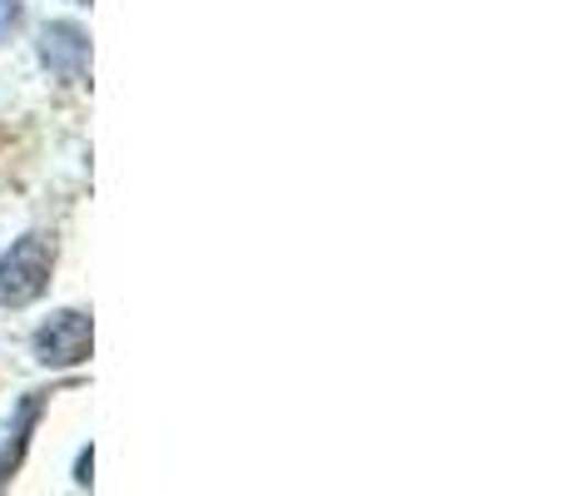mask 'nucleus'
Instances as JSON below:
<instances>
[{"label": "nucleus", "mask_w": 566, "mask_h": 496, "mask_svg": "<svg viewBox=\"0 0 566 496\" xmlns=\"http://www.w3.org/2000/svg\"><path fill=\"white\" fill-rule=\"evenodd\" d=\"M40 65L55 80H65V85H80L90 75V35L75 20H50L40 30Z\"/></svg>", "instance_id": "7ed1b4c3"}, {"label": "nucleus", "mask_w": 566, "mask_h": 496, "mask_svg": "<svg viewBox=\"0 0 566 496\" xmlns=\"http://www.w3.org/2000/svg\"><path fill=\"white\" fill-rule=\"evenodd\" d=\"M75 6H90V0H75Z\"/></svg>", "instance_id": "423d86ee"}, {"label": "nucleus", "mask_w": 566, "mask_h": 496, "mask_svg": "<svg viewBox=\"0 0 566 496\" xmlns=\"http://www.w3.org/2000/svg\"><path fill=\"white\" fill-rule=\"evenodd\" d=\"M35 418H40V392H30L15 412V428H10V447H6V457H0V477H10V467L20 462V452H25V442H30L25 432L35 428Z\"/></svg>", "instance_id": "20e7f679"}, {"label": "nucleus", "mask_w": 566, "mask_h": 496, "mask_svg": "<svg viewBox=\"0 0 566 496\" xmlns=\"http://www.w3.org/2000/svg\"><path fill=\"white\" fill-rule=\"evenodd\" d=\"M35 358L45 368H75L90 358V313L65 308L35 328Z\"/></svg>", "instance_id": "f03ea898"}, {"label": "nucleus", "mask_w": 566, "mask_h": 496, "mask_svg": "<svg viewBox=\"0 0 566 496\" xmlns=\"http://www.w3.org/2000/svg\"><path fill=\"white\" fill-rule=\"evenodd\" d=\"M55 244L45 234H25L0 253V308H25L50 288Z\"/></svg>", "instance_id": "f257e3e1"}, {"label": "nucleus", "mask_w": 566, "mask_h": 496, "mask_svg": "<svg viewBox=\"0 0 566 496\" xmlns=\"http://www.w3.org/2000/svg\"><path fill=\"white\" fill-rule=\"evenodd\" d=\"M20 15H25V6H20V0H0V40H10V35H15Z\"/></svg>", "instance_id": "39448f33"}]
</instances>
